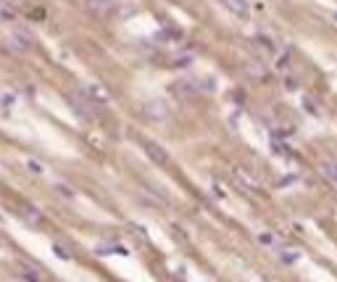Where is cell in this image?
<instances>
[{"mask_svg":"<svg viewBox=\"0 0 337 282\" xmlns=\"http://www.w3.org/2000/svg\"><path fill=\"white\" fill-rule=\"evenodd\" d=\"M221 8H227V11L232 16H237V18H248L250 16V3L248 0H219Z\"/></svg>","mask_w":337,"mask_h":282,"instance_id":"1","label":"cell"},{"mask_svg":"<svg viewBox=\"0 0 337 282\" xmlns=\"http://www.w3.org/2000/svg\"><path fill=\"white\" fill-rule=\"evenodd\" d=\"M71 103H74V108H77L82 116H87V119H90V116H95L98 103H95V100H90V98H84L82 92H79V95H74V98H71Z\"/></svg>","mask_w":337,"mask_h":282,"instance_id":"2","label":"cell"},{"mask_svg":"<svg viewBox=\"0 0 337 282\" xmlns=\"http://www.w3.org/2000/svg\"><path fill=\"white\" fill-rule=\"evenodd\" d=\"M145 148H148V156H151L156 164H161V166H166V164H168V156H166V150H164L161 145H156V143H148Z\"/></svg>","mask_w":337,"mask_h":282,"instance_id":"3","label":"cell"},{"mask_svg":"<svg viewBox=\"0 0 337 282\" xmlns=\"http://www.w3.org/2000/svg\"><path fill=\"white\" fill-rule=\"evenodd\" d=\"M29 45H32V40H29V37H24V34H11V37H8V48H13L18 53L29 50Z\"/></svg>","mask_w":337,"mask_h":282,"instance_id":"4","label":"cell"},{"mask_svg":"<svg viewBox=\"0 0 337 282\" xmlns=\"http://www.w3.org/2000/svg\"><path fill=\"white\" fill-rule=\"evenodd\" d=\"M145 114L151 116V119H158V121H161V119H166V106H164V103H148V106H145Z\"/></svg>","mask_w":337,"mask_h":282,"instance_id":"5","label":"cell"},{"mask_svg":"<svg viewBox=\"0 0 337 282\" xmlns=\"http://www.w3.org/2000/svg\"><path fill=\"white\" fill-rule=\"evenodd\" d=\"M322 174L337 187V161H324L322 164Z\"/></svg>","mask_w":337,"mask_h":282,"instance_id":"6","label":"cell"},{"mask_svg":"<svg viewBox=\"0 0 337 282\" xmlns=\"http://www.w3.org/2000/svg\"><path fill=\"white\" fill-rule=\"evenodd\" d=\"M90 8H92V11H98L100 16H106V13L114 11V3H111V0H90Z\"/></svg>","mask_w":337,"mask_h":282,"instance_id":"7","label":"cell"},{"mask_svg":"<svg viewBox=\"0 0 337 282\" xmlns=\"http://www.w3.org/2000/svg\"><path fill=\"white\" fill-rule=\"evenodd\" d=\"M24 280L26 282H45L42 280V272L40 269H32V267H24Z\"/></svg>","mask_w":337,"mask_h":282,"instance_id":"8","label":"cell"},{"mask_svg":"<svg viewBox=\"0 0 337 282\" xmlns=\"http://www.w3.org/2000/svg\"><path fill=\"white\" fill-rule=\"evenodd\" d=\"M279 259H282V264H295V261L301 259V253H298V251H282V253H279Z\"/></svg>","mask_w":337,"mask_h":282,"instance_id":"9","label":"cell"},{"mask_svg":"<svg viewBox=\"0 0 337 282\" xmlns=\"http://www.w3.org/2000/svg\"><path fill=\"white\" fill-rule=\"evenodd\" d=\"M258 243H261V246H271V243H274V238H271V232H261V235H258Z\"/></svg>","mask_w":337,"mask_h":282,"instance_id":"10","label":"cell"},{"mask_svg":"<svg viewBox=\"0 0 337 282\" xmlns=\"http://www.w3.org/2000/svg\"><path fill=\"white\" fill-rule=\"evenodd\" d=\"M58 190H61V195H63V198H74V190H71V187H66V185H58Z\"/></svg>","mask_w":337,"mask_h":282,"instance_id":"11","label":"cell"},{"mask_svg":"<svg viewBox=\"0 0 337 282\" xmlns=\"http://www.w3.org/2000/svg\"><path fill=\"white\" fill-rule=\"evenodd\" d=\"M29 169H32V172H34V174H42V166H40V164H37V161H29Z\"/></svg>","mask_w":337,"mask_h":282,"instance_id":"12","label":"cell"}]
</instances>
